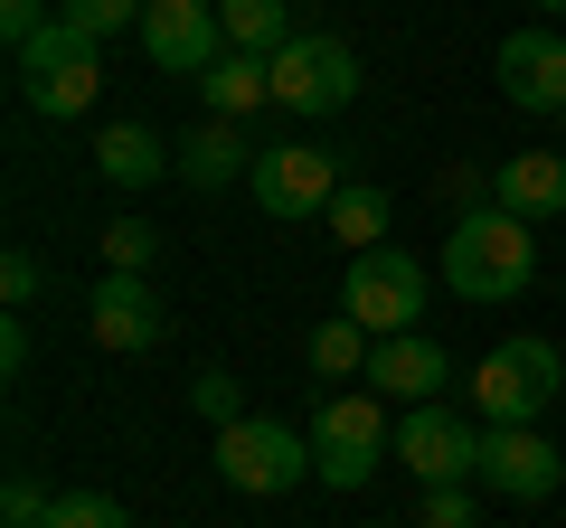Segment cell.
Returning a JSON list of instances; mask_svg holds the SVG:
<instances>
[{
  "instance_id": "1",
  "label": "cell",
  "mask_w": 566,
  "mask_h": 528,
  "mask_svg": "<svg viewBox=\"0 0 566 528\" xmlns=\"http://www.w3.org/2000/svg\"><path fill=\"white\" fill-rule=\"evenodd\" d=\"M434 274H444L463 303H520V293L538 284V226L510 218V208L491 199V208H472V218H453Z\"/></svg>"
},
{
  "instance_id": "2",
  "label": "cell",
  "mask_w": 566,
  "mask_h": 528,
  "mask_svg": "<svg viewBox=\"0 0 566 528\" xmlns=\"http://www.w3.org/2000/svg\"><path fill=\"white\" fill-rule=\"evenodd\" d=\"M208 463H218V482L245 490V500H283L293 482H312V434H293L283 415H237V425H218Z\"/></svg>"
},
{
  "instance_id": "3",
  "label": "cell",
  "mask_w": 566,
  "mask_h": 528,
  "mask_svg": "<svg viewBox=\"0 0 566 528\" xmlns=\"http://www.w3.org/2000/svg\"><path fill=\"white\" fill-rule=\"evenodd\" d=\"M463 387H472V406H482L491 425H538L547 406H566V359L520 330V340H501Z\"/></svg>"
},
{
  "instance_id": "4",
  "label": "cell",
  "mask_w": 566,
  "mask_h": 528,
  "mask_svg": "<svg viewBox=\"0 0 566 528\" xmlns=\"http://www.w3.org/2000/svg\"><path fill=\"white\" fill-rule=\"evenodd\" d=\"M95 95H104V47L85 39L76 20H48L39 39L20 47V104H29V114H57V123H66V114H85Z\"/></svg>"
},
{
  "instance_id": "5",
  "label": "cell",
  "mask_w": 566,
  "mask_h": 528,
  "mask_svg": "<svg viewBox=\"0 0 566 528\" xmlns=\"http://www.w3.org/2000/svg\"><path fill=\"white\" fill-rule=\"evenodd\" d=\"M274 104L303 123H331L359 104V47L331 39V29H303L293 47H274Z\"/></svg>"
},
{
  "instance_id": "6",
  "label": "cell",
  "mask_w": 566,
  "mask_h": 528,
  "mask_svg": "<svg viewBox=\"0 0 566 528\" xmlns=\"http://www.w3.org/2000/svg\"><path fill=\"white\" fill-rule=\"evenodd\" d=\"M245 189H255L264 218L312 226V218H331V199H340L349 180H340V151H331V142H274V151H255Z\"/></svg>"
},
{
  "instance_id": "7",
  "label": "cell",
  "mask_w": 566,
  "mask_h": 528,
  "mask_svg": "<svg viewBox=\"0 0 566 528\" xmlns=\"http://www.w3.org/2000/svg\"><path fill=\"white\" fill-rule=\"evenodd\" d=\"M340 311L368 330V340H397V330H416V311H424V264L397 255V245H368V255H349Z\"/></svg>"
},
{
  "instance_id": "8",
  "label": "cell",
  "mask_w": 566,
  "mask_h": 528,
  "mask_svg": "<svg viewBox=\"0 0 566 528\" xmlns=\"http://www.w3.org/2000/svg\"><path fill=\"white\" fill-rule=\"evenodd\" d=\"M387 444H397V434H387V415H378V397H331L322 415H312V482H331V490H359L368 472L387 463Z\"/></svg>"
},
{
  "instance_id": "9",
  "label": "cell",
  "mask_w": 566,
  "mask_h": 528,
  "mask_svg": "<svg viewBox=\"0 0 566 528\" xmlns=\"http://www.w3.org/2000/svg\"><path fill=\"white\" fill-rule=\"evenodd\" d=\"M142 57L161 66V76H208V66L227 57L218 0H151V10H142Z\"/></svg>"
},
{
  "instance_id": "10",
  "label": "cell",
  "mask_w": 566,
  "mask_h": 528,
  "mask_svg": "<svg viewBox=\"0 0 566 528\" xmlns=\"http://www.w3.org/2000/svg\"><path fill=\"white\" fill-rule=\"evenodd\" d=\"M472 482L491 490V500H547V490L566 482V453L547 444L538 425H491L482 434V472Z\"/></svg>"
},
{
  "instance_id": "11",
  "label": "cell",
  "mask_w": 566,
  "mask_h": 528,
  "mask_svg": "<svg viewBox=\"0 0 566 528\" xmlns=\"http://www.w3.org/2000/svg\"><path fill=\"white\" fill-rule=\"evenodd\" d=\"M397 463L416 472L424 490H434V482H472V472H482V434H472L463 415H444V406H406Z\"/></svg>"
},
{
  "instance_id": "12",
  "label": "cell",
  "mask_w": 566,
  "mask_h": 528,
  "mask_svg": "<svg viewBox=\"0 0 566 528\" xmlns=\"http://www.w3.org/2000/svg\"><path fill=\"white\" fill-rule=\"evenodd\" d=\"M85 330H95V349H114V359H142V349L161 340V293L142 284V274H104V284L85 293Z\"/></svg>"
},
{
  "instance_id": "13",
  "label": "cell",
  "mask_w": 566,
  "mask_h": 528,
  "mask_svg": "<svg viewBox=\"0 0 566 528\" xmlns=\"http://www.w3.org/2000/svg\"><path fill=\"white\" fill-rule=\"evenodd\" d=\"M501 95L520 114H566V39L557 29H510L501 39Z\"/></svg>"
},
{
  "instance_id": "14",
  "label": "cell",
  "mask_w": 566,
  "mask_h": 528,
  "mask_svg": "<svg viewBox=\"0 0 566 528\" xmlns=\"http://www.w3.org/2000/svg\"><path fill=\"white\" fill-rule=\"evenodd\" d=\"M453 378L444 340H424V330H397V340H378V359H368V387L378 397H406V406H434V387Z\"/></svg>"
},
{
  "instance_id": "15",
  "label": "cell",
  "mask_w": 566,
  "mask_h": 528,
  "mask_svg": "<svg viewBox=\"0 0 566 528\" xmlns=\"http://www.w3.org/2000/svg\"><path fill=\"white\" fill-rule=\"evenodd\" d=\"M491 199H501L510 218H528V226L566 218V161L557 151H510V161L491 170Z\"/></svg>"
},
{
  "instance_id": "16",
  "label": "cell",
  "mask_w": 566,
  "mask_h": 528,
  "mask_svg": "<svg viewBox=\"0 0 566 528\" xmlns=\"http://www.w3.org/2000/svg\"><path fill=\"white\" fill-rule=\"evenodd\" d=\"M170 170H180V180L199 189V199H218V189L237 180V170H255V142H245V123H218V114H208L199 133H189L180 151H170Z\"/></svg>"
},
{
  "instance_id": "17",
  "label": "cell",
  "mask_w": 566,
  "mask_h": 528,
  "mask_svg": "<svg viewBox=\"0 0 566 528\" xmlns=\"http://www.w3.org/2000/svg\"><path fill=\"white\" fill-rule=\"evenodd\" d=\"M199 85H208V114H218V123H245L255 104H274V57H245V47H227V57L208 66Z\"/></svg>"
},
{
  "instance_id": "18",
  "label": "cell",
  "mask_w": 566,
  "mask_h": 528,
  "mask_svg": "<svg viewBox=\"0 0 566 528\" xmlns=\"http://www.w3.org/2000/svg\"><path fill=\"white\" fill-rule=\"evenodd\" d=\"M95 170H104L114 189H151V180L170 170V142L151 133V123H114V133L95 142Z\"/></svg>"
},
{
  "instance_id": "19",
  "label": "cell",
  "mask_w": 566,
  "mask_h": 528,
  "mask_svg": "<svg viewBox=\"0 0 566 528\" xmlns=\"http://www.w3.org/2000/svg\"><path fill=\"white\" fill-rule=\"evenodd\" d=\"M218 20H227V47H245V57H274V47L303 39L283 20V0H218Z\"/></svg>"
},
{
  "instance_id": "20",
  "label": "cell",
  "mask_w": 566,
  "mask_h": 528,
  "mask_svg": "<svg viewBox=\"0 0 566 528\" xmlns=\"http://www.w3.org/2000/svg\"><path fill=\"white\" fill-rule=\"evenodd\" d=\"M331 236L349 245V255H368V245H387V189H368V180H349L340 199H331Z\"/></svg>"
},
{
  "instance_id": "21",
  "label": "cell",
  "mask_w": 566,
  "mask_h": 528,
  "mask_svg": "<svg viewBox=\"0 0 566 528\" xmlns=\"http://www.w3.org/2000/svg\"><path fill=\"white\" fill-rule=\"evenodd\" d=\"M368 359H378V340H368V330L349 321V311L312 330V368H322V378H368Z\"/></svg>"
},
{
  "instance_id": "22",
  "label": "cell",
  "mask_w": 566,
  "mask_h": 528,
  "mask_svg": "<svg viewBox=\"0 0 566 528\" xmlns=\"http://www.w3.org/2000/svg\"><path fill=\"white\" fill-rule=\"evenodd\" d=\"M142 10H151V0H57V20H76L85 39H123V29H142Z\"/></svg>"
},
{
  "instance_id": "23",
  "label": "cell",
  "mask_w": 566,
  "mask_h": 528,
  "mask_svg": "<svg viewBox=\"0 0 566 528\" xmlns=\"http://www.w3.org/2000/svg\"><path fill=\"white\" fill-rule=\"evenodd\" d=\"M48 528H133V509L104 500V490H66V500L48 509Z\"/></svg>"
},
{
  "instance_id": "24",
  "label": "cell",
  "mask_w": 566,
  "mask_h": 528,
  "mask_svg": "<svg viewBox=\"0 0 566 528\" xmlns=\"http://www.w3.org/2000/svg\"><path fill=\"white\" fill-rule=\"evenodd\" d=\"M151 245H161V236H151L142 218H114V226H104V274H142Z\"/></svg>"
},
{
  "instance_id": "25",
  "label": "cell",
  "mask_w": 566,
  "mask_h": 528,
  "mask_svg": "<svg viewBox=\"0 0 566 528\" xmlns=\"http://www.w3.org/2000/svg\"><path fill=\"white\" fill-rule=\"evenodd\" d=\"M189 406H199L208 425H237L245 397H237V378H227V368H199V378H189Z\"/></svg>"
},
{
  "instance_id": "26",
  "label": "cell",
  "mask_w": 566,
  "mask_h": 528,
  "mask_svg": "<svg viewBox=\"0 0 566 528\" xmlns=\"http://www.w3.org/2000/svg\"><path fill=\"white\" fill-rule=\"evenodd\" d=\"M416 528H482V509H472L463 482H434V490H424V519H416Z\"/></svg>"
},
{
  "instance_id": "27",
  "label": "cell",
  "mask_w": 566,
  "mask_h": 528,
  "mask_svg": "<svg viewBox=\"0 0 566 528\" xmlns=\"http://www.w3.org/2000/svg\"><path fill=\"white\" fill-rule=\"evenodd\" d=\"M48 509H57V500H48L29 472H10V490H0V519H10V528H48Z\"/></svg>"
},
{
  "instance_id": "28",
  "label": "cell",
  "mask_w": 566,
  "mask_h": 528,
  "mask_svg": "<svg viewBox=\"0 0 566 528\" xmlns=\"http://www.w3.org/2000/svg\"><path fill=\"white\" fill-rule=\"evenodd\" d=\"M48 20H57V10H48V0H0V39H10V57H20V47L39 39Z\"/></svg>"
},
{
  "instance_id": "29",
  "label": "cell",
  "mask_w": 566,
  "mask_h": 528,
  "mask_svg": "<svg viewBox=\"0 0 566 528\" xmlns=\"http://www.w3.org/2000/svg\"><path fill=\"white\" fill-rule=\"evenodd\" d=\"M0 293H10V311L39 303V255H29V245H10V264H0Z\"/></svg>"
},
{
  "instance_id": "30",
  "label": "cell",
  "mask_w": 566,
  "mask_h": 528,
  "mask_svg": "<svg viewBox=\"0 0 566 528\" xmlns=\"http://www.w3.org/2000/svg\"><path fill=\"white\" fill-rule=\"evenodd\" d=\"M0 368H29V321H20V311L0 321Z\"/></svg>"
},
{
  "instance_id": "31",
  "label": "cell",
  "mask_w": 566,
  "mask_h": 528,
  "mask_svg": "<svg viewBox=\"0 0 566 528\" xmlns=\"http://www.w3.org/2000/svg\"><path fill=\"white\" fill-rule=\"evenodd\" d=\"M482 189H491L482 170H444V199H463V218H472V208H482Z\"/></svg>"
},
{
  "instance_id": "32",
  "label": "cell",
  "mask_w": 566,
  "mask_h": 528,
  "mask_svg": "<svg viewBox=\"0 0 566 528\" xmlns=\"http://www.w3.org/2000/svg\"><path fill=\"white\" fill-rule=\"evenodd\" d=\"M538 10H547V20H566V0H538Z\"/></svg>"
}]
</instances>
